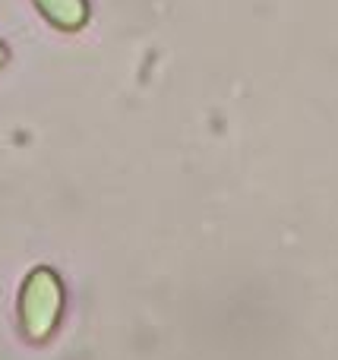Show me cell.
Masks as SVG:
<instances>
[{
	"mask_svg": "<svg viewBox=\"0 0 338 360\" xmlns=\"http://www.w3.org/2000/svg\"><path fill=\"white\" fill-rule=\"evenodd\" d=\"M63 310V285L54 275V269L38 266L29 272L22 291H19V319H22V332L32 342H44L54 332L57 319Z\"/></svg>",
	"mask_w": 338,
	"mask_h": 360,
	"instance_id": "cell-1",
	"label": "cell"
},
{
	"mask_svg": "<svg viewBox=\"0 0 338 360\" xmlns=\"http://www.w3.org/2000/svg\"><path fill=\"white\" fill-rule=\"evenodd\" d=\"M35 6L44 13L48 22L57 29H79L89 19V4L86 0H35Z\"/></svg>",
	"mask_w": 338,
	"mask_h": 360,
	"instance_id": "cell-2",
	"label": "cell"
},
{
	"mask_svg": "<svg viewBox=\"0 0 338 360\" xmlns=\"http://www.w3.org/2000/svg\"><path fill=\"white\" fill-rule=\"evenodd\" d=\"M6 60V48H4V44H0V63H4Z\"/></svg>",
	"mask_w": 338,
	"mask_h": 360,
	"instance_id": "cell-3",
	"label": "cell"
}]
</instances>
